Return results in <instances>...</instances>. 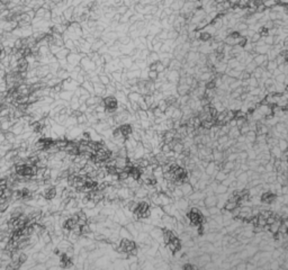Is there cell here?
I'll return each instance as SVG.
<instances>
[{
  "label": "cell",
  "mask_w": 288,
  "mask_h": 270,
  "mask_svg": "<svg viewBox=\"0 0 288 270\" xmlns=\"http://www.w3.org/2000/svg\"><path fill=\"white\" fill-rule=\"evenodd\" d=\"M238 206V203L236 201H226V204H225V206H224V208L225 209H227V211H231L232 212L234 208Z\"/></svg>",
  "instance_id": "obj_28"
},
{
  "label": "cell",
  "mask_w": 288,
  "mask_h": 270,
  "mask_svg": "<svg viewBox=\"0 0 288 270\" xmlns=\"http://www.w3.org/2000/svg\"><path fill=\"white\" fill-rule=\"evenodd\" d=\"M240 170H241V171H248V170H249L248 162H241V163H240Z\"/></svg>",
  "instance_id": "obj_43"
},
{
  "label": "cell",
  "mask_w": 288,
  "mask_h": 270,
  "mask_svg": "<svg viewBox=\"0 0 288 270\" xmlns=\"http://www.w3.org/2000/svg\"><path fill=\"white\" fill-rule=\"evenodd\" d=\"M248 28H249V25H248L246 22H241V23H239L238 25H236V30H238V32L248 30Z\"/></svg>",
  "instance_id": "obj_32"
},
{
  "label": "cell",
  "mask_w": 288,
  "mask_h": 270,
  "mask_svg": "<svg viewBox=\"0 0 288 270\" xmlns=\"http://www.w3.org/2000/svg\"><path fill=\"white\" fill-rule=\"evenodd\" d=\"M162 208H163V211L166 214L170 215V216H174V214H176V212H177V208H176V206H174V203H170V204L168 205H164V206H162Z\"/></svg>",
  "instance_id": "obj_10"
},
{
  "label": "cell",
  "mask_w": 288,
  "mask_h": 270,
  "mask_svg": "<svg viewBox=\"0 0 288 270\" xmlns=\"http://www.w3.org/2000/svg\"><path fill=\"white\" fill-rule=\"evenodd\" d=\"M158 76H159V73L155 70H149V80L155 81L158 79Z\"/></svg>",
  "instance_id": "obj_34"
},
{
  "label": "cell",
  "mask_w": 288,
  "mask_h": 270,
  "mask_svg": "<svg viewBox=\"0 0 288 270\" xmlns=\"http://www.w3.org/2000/svg\"><path fill=\"white\" fill-rule=\"evenodd\" d=\"M99 81H100L102 85H105V86H107V85H109V83H110V80H109V78H108L107 76H104V74H102V76L99 77Z\"/></svg>",
  "instance_id": "obj_39"
},
{
  "label": "cell",
  "mask_w": 288,
  "mask_h": 270,
  "mask_svg": "<svg viewBox=\"0 0 288 270\" xmlns=\"http://www.w3.org/2000/svg\"><path fill=\"white\" fill-rule=\"evenodd\" d=\"M246 153H248V160H254V159H257V152L252 148L246 150Z\"/></svg>",
  "instance_id": "obj_31"
},
{
  "label": "cell",
  "mask_w": 288,
  "mask_h": 270,
  "mask_svg": "<svg viewBox=\"0 0 288 270\" xmlns=\"http://www.w3.org/2000/svg\"><path fill=\"white\" fill-rule=\"evenodd\" d=\"M257 109H258L259 112L261 113L265 117L274 114V113H272V106L268 105V104H262L261 102V104H259V105L257 106Z\"/></svg>",
  "instance_id": "obj_4"
},
{
  "label": "cell",
  "mask_w": 288,
  "mask_h": 270,
  "mask_svg": "<svg viewBox=\"0 0 288 270\" xmlns=\"http://www.w3.org/2000/svg\"><path fill=\"white\" fill-rule=\"evenodd\" d=\"M213 160L215 162H224V153L218 149H213Z\"/></svg>",
  "instance_id": "obj_11"
},
{
  "label": "cell",
  "mask_w": 288,
  "mask_h": 270,
  "mask_svg": "<svg viewBox=\"0 0 288 270\" xmlns=\"http://www.w3.org/2000/svg\"><path fill=\"white\" fill-rule=\"evenodd\" d=\"M286 129H287V131H288V125H286Z\"/></svg>",
  "instance_id": "obj_52"
},
{
  "label": "cell",
  "mask_w": 288,
  "mask_h": 270,
  "mask_svg": "<svg viewBox=\"0 0 288 270\" xmlns=\"http://www.w3.org/2000/svg\"><path fill=\"white\" fill-rule=\"evenodd\" d=\"M236 180L239 181V182L248 184V181H249V176H248V172H246V171H242L239 176H238V177H236Z\"/></svg>",
  "instance_id": "obj_22"
},
{
  "label": "cell",
  "mask_w": 288,
  "mask_h": 270,
  "mask_svg": "<svg viewBox=\"0 0 288 270\" xmlns=\"http://www.w3.org/2000/svg\"><path fill=\"white\" fill-rule=\"evenodd\" d=\"M227 135H229L230 138H238L239 137V135H241V133H240V129L239 127H231L229 131V133H227Z\"/></svg>",
  "instance_id": "obj_18"
},
{
  "label": "cell",
  "mask_w": 288,
  "mask_h": 270,
  "mask_svg": "<svg viewBox=\"0 0 288 270\" xmlns=\"http://www.w3.org/2000/svg\"><path fill=\"white\" fill-rule=\"evenodd\" d=\"M227 124H229L230 127H235L236 126V118H232L229 123H227Z\"/></svg>",
  "instance_id": "obj_50"
},
{
  "label": "cell",
  "mask_w": 288,
  "mask_h": 270,
  "mask_svg": "<svg viewBox=\"0 0 288 270\" xmlns=\"http://www.w3.org/2000/svg\"><path fill=\"white\" fill-rule=\"evenodd\" d=\"M190 90H191V88H190V86L187 85V83H178L177 85V92L179 96L189 95Z\"/></svg>",
  "instance_id": "obj_7"
},
{
  "label": "cell",
  "mask_w": 288,
  "mask_h": 270,
  "mask_svg": "<svg viewBox=\"0 0 288 270\" xmlns=\"http://www.w3.org/2000/svg\"><path fill=\"white\" fill-rule=\"evenodd\" d=\"M150 236L153 239V240L158 241L159 244H164L163 243V239H162V234H163V228L160 226H154L152 230L149 232Z\"/></svg>",
  "instance_id": "obj_1"
},
{
  "label": "cell",
  "mask_w": 288,
  "mask_h": 270,
  "mask_svg": "<svg viewBox=\"0 0 288 270\" xmlns=\"http://www.w3.org/2000/svg\"><path fill=\"white\" fill-rule=\"evenodd\" d=\"M141 97H142V95L140 92H135V91H131L127 95L128 101L130 102H138V99L141 98Z\"/></svg>",
  "instance_id": "obj_15"
},
{
  "label": "cell",
  "mask_w": 288,
  "mask_h": 270,
  "mask_svg": "<svg viewBox=\"0 0 288 270\" xmlns=\"http://www.w3.org/2000/svg\"><path fill=\"white\" fill-rule=\"evenodd\" d=\"M204 203H205V206L206 207H212V206H216L217 204V195H208V196H205L204 198Z\"/></svg>",
  "instance_id": "obj_5"
},
{
  "label": "cell",
  "mask_w": 288,
  "mask_h": 270,
  "mask_svg": "<svg viewBox=\"0 0 288 270\" xmlns=\"http://www.w3.org/2000/svg\"><path fill=\"white\" fill-rule=\"evenodd\" d=\"M118 234H119L121 239H127V240H133V239H134V237H133V235L130 233V231H128L126 227H121V228H119V232H118Z\"/></svg>",
  "instance_id": "obj_13"
},
{
  "label": "cell",
  "mask_w": 288,
  "mask_h": 270,
  "mask_svg": "<svg viewBox=\"0 0 288 270\" xmlns=\"http://www.w3.org/2000/svg\"><path fill=\"white\" fill-rule=\"evenodd\" d=\"M174 3V0H163V8H170Z\"/></svg>",
  "instance_id": "obj_46"
},
{
  "label": "cell",
  "mask_w": 288,
  "mask_h": 270,
  "mask_svg": "<svg viewBox=\"0 0 288 270\" xmlns=\"http://www.w3.org/2000/svg\"><path fill=\"white\" fill-rule=\"evenodd\" d=\"M158 2H161V1H163V0H157Z\"/></svg>",
  "instance_id": "obj_51"
},
{
  "label": "cell",
  "mask_w": 288,
  "mask_h": 270,
  "mask_svg": "<svg viewBox=\"0 0 288 270\" xmlns=\"http://www.w3.org/2000/svg\"><path fill=\"white\" fill-rule=\"evenodd\" d=\"M140 125H141L142 129H147L152 126V123L149 119H140Z\"/></svg>",
  "instance_id": "obj_27"
},
{
  "label": "cell",
  "mask_w": 288,
  "mask_h": 270,
  "mask_svg": "<svg viewBox=\"0 0 288 270\" xmlns=\"http://www.w3.org/2000/svg\"><path fill=\"white\" fill-rule=\"evenodd\" d=\"M168 106H169V104L167 102L166 99H161L160 101H158V107H159L163 113L166 112V109L168 108Z\"/></svg>",
  "instance_id": "obj_29"
},
{
  "label": "cell",
  "mask_w": 288,
  "mask_h": 270,
  "mask_svg": "<svg viewBox=\"0 0 288 270\" xmlns=\"http://www.w3.org/2000/svg\"><path fill=\"white\" fill-rule=\"evenodd\" d=\"M257 66H257V64H255V63L252 61V62H250L249 64H246V72H249V73H252L255 70V68H257Z\"/></svg>",
  "instance_id": "obj_30"
},
{
  "label": "cell",
  "mask_w": 288,
  "mask_h": 270,
  "mask_svg": "<svg viewBox=\"0 0 288 270\" xmlns=\"http://www.w3.org/2000/svg\"><path fill=\"white\" fill-rule=\"evenodd\" d=\"M227 191H229V187H226V186H224L223 184L219 182V184L217 185L216 189L214 190V193H215L216 195H219V194H225Z\"/></svg>",
  "instance_id": "obj_21"
},
{
  "label": "cell",
  "mask_w": 288,
  "mask_h": 270,
  "mask_svg": "<svg viewBox=\"0 0 288 270\" xmlns=\"http://www.w3.org/2000/svg\"><path fill=\"white\" fill-rule=\"evenodd\" d=\"M180 188H181V190H182L183 197H188V196H189V195L194 191V187L189 184V182H188V181L182 182L181 186H180Z\"/></svg>",
  "instance_id": "obj_8"
},
{
  "label": "cell",
  "mask_w": 288,
  "mask_h": 270,
  "mask_svg": "<svg viewBox=\"0 0 288 270\" xmlns=\"http://www.w3.org/2000/svg\"><path fill=\"white\" fill-rule=\"evenodd\" d=\"M126 228H127L128 231H130V233L133 235V237H136L138 236V231L135 228V226H134V223H127L126 224Z\"/></svg>",
  "instance_id": "obj_24"
},
{
  "label": "cell",
  "mask_w": 288,
  "mask_h": 270,
  "mask_svg": "<svg viewBox=\"0 0 288 270\" xmlns=\"http://www.w3.org/2000/svg\"><path fill=\"white\" fill-rule=\"evenodd\" d=\"M274 6H276V0H266L265 1V7L271 8Z\"/></svg>",
  "instance_id": "obj_45"
},
{
  "label": "cell",
  "mask_w": 288,
  "mask_h": 270,
  "mask_svg": "<svg viewBox=\"0 0 288 270\" xmlns=\"http://www.w3.org/2000/svg\"><path fill=\"white\" fill-rule=\"evenodd\" d=\"M285 78H286V74H285V73H280V74H278V76L276 77L275 80L277 81V82L284 83V82H285Z\"/></svg>",
  "instance_id": "obj_42"
},
{
  "label": "cell",
  "mask_w": 288,
  "mask_h": 270,
  "mask_svg": "<svg viewBox=\"0 0 288 270\" xmlns=\"http://www.w3.org/2000/svg\"><path fill=\"white\" fill-rule=\"evenodd\" d=\"M277 145H278V148L280 149L282 152L288 149V143H287V141H286L285 138H279V140H278V144H277Z\"/></svg>",
  "instance_id": "obj_26"
},
{
  "label": "cell",
  "mask_w": 288,
  "mask_h": 270,
  "mask_svg": "<svg viewBox=\"0 0 288 270\" xmlns=\"http://www.w3.org/2000/svg\"><path fill=\"white\" fill-rule=\"evenodd\" d=\"M255 171L258 172V173H260V175H261V173H265V172H266L265 165H261V163H260V165H258V167L255 168Z\"/></svg>",
  "instance_id": "obj_44"
},
{
  "label": "cell",
  "mask_w": 288,
  "mask_h": 270,
  "mask_svg": "<svg viewBox=\"0 0 288 270\" xmlns=\"http://www.w3.org/2000/svg\"><path fill=\"white\" fill-rule=\"evenodd\" d=\"M249 131H250L249 124H248V121H246V122L244 123V124H243L241 127H240V133H241V134H243V135H246V133L249 132Z\"/></svg>",
  "instance_id": "obj_36"
},
{
  "label": "cell",
  "mask_w": 288,
  "mask_h": 270,
  "mask_svg": "<svg viewBox=\"0 0 288 270\" xmlns=\"http://www.w3.org/2000/svg\"><path fill=\"white\" fill-rule=\"evenodd\" d=\"M199 212L200 214L203 215L204 217H210V211H208V208L206 207V206H202V207H199Z\"/></svg>",
  "instance_id": "obj_35"
},
{
  "label": "cell",
  "mask_w": 288,
  "mask_h": 270,
  "mask_svg": "<svg viewBox=\"0 0 288 270\" xmlns=\"http://www.w3.org/2000/svg\"><path fill=\"white\" fill-rule=\"evenodd\" d=\"M282 195H288V185H282Z\"/></svg>",
  "instance_id": "obj_49"
},
{
  "label": "cell",
  "mask_w": 288,
  "mask_h": 270,
  "mask_svg": "<svg viewBox=\"0 0 288 270\" xmlns=\"http://www.w3.org/2000/svg\"><path fill=\"white\" fill-rule=\"evenodd\" d=\"M181 117H182V110H181L180 107H176L174 110V113H172L171 118L174 119V121H180Z\"/></svg>",
  "instance_id": "obj_19"
},
{
  "label": "cell",
  "mask_w": 288,
  "mask_h": 270,
  "mask_svg": "<svg viewBox=\"0 0 288 270\" xmlns=\"http://www.w3.org/2000/svg\"><path fill=\"white\" fill-rule=\"evenodd\" d=\"M208 208V211H210V216H213V215H217L221 213V209H219L217 206H212V207H207Z\"/></svg>",
  "instance_id": "obj_37"
},
{
  "label": "cell",
  "mask_w": 288,
  "mask_h": 270,
  "mask_svg": "<svg viewBox=\"0 0 288 270\" xmlns=\"http://www.w3.org/2000/svg\"><path fill=\"white\" fill-rule=\"evenodd\" d=\"M122 64H123L125 68L130 69V68H131V66L133 64V59H132L131 56H125V58H123V59H122Z\"/></svg>",
  "instance_id": "obj_25"
},
{
  "label": "cell",
  "mask_w": 288,
  "mask_h": 270,
  "mask_svg": "<svg viewBox=\"0 0 288 270\" xmlns=\"http://www.w3.org/2000/svg\"><path fill=\"white\" fill-rule=\"evenodd\" d=\"M270 154H271L272 158L275 159H280L282 158V151L280 150V149L278 148V145H275V146H271L270 148Z\"/></svg>",
  "instance_id": "obj_14"
},
{
  "label": "cell",
  "mask_w": 288,
  "mask_h": 270,
  "mask_svg": "<svg viewBox=\"0 0 288 270\" xmlns=\"http://www.w3.org/2000/svg\"><path fill=\"white\" fill-rule=\"evenodd\" d=\"M265 168H266V172H272V171H275V170H276L274 163H272V162H270V161L266 163Z\"/></svg>",
  "instance_id": "obj_38"
},
{
  "label": "cell",
  "mask_w": 288,
  "mask_h": 270,
  "mask_svg": "<svg viewBox=\"0 0 288 270\" xmlns=\"http://www.w3.org/2000/svg\"><path fill=\"white\" fill-rule=\"evenodd\" d=\"M225 178H227V173H225V172L223 171L222 169H221V170H218V171H217L215 175H214V180H216L217 182H222V181L224 180Z\"/></svg>",
  "instance_id": "obj_16"
},
{
  "label": "cell",
  "mask_w": 288,
  "mask_h": 270,
  "mask_svg": "<svg viewBox=\"0 0 288 270\" xmlns=\"http://www.w3.org/2000/svg\"><path fill=\"white\" fill-rule=\"evenodd\" d=\"M146 114H147V119L150 121L152 124L154 123V119H155V116H154V114H153V112H152V109H147L146 110Z\"/></svg>",
  "instance_id": "obj_40"
},
{
  "label": "cell",
  "mask_w": 288,
  "mask_h": 270,
  "mask_svg": "<svg viewBox=\"0 0 288 270\" xmlns=\"http://www.w3.org/2000/svg\"><path fill=\"white\" fill-rule=\"evenodd\" d=\"M144 153H145V149H144L143 143H142V142H138V145H136L134 149V158L136 159V160L143 158Z\"/></svg>",
  "instance_id": "obj_6"
},
{
  "label": "cell",
  "mask_w": 288,
  "mask_h": 270,
  "mask_svg": "<svg viewBox=\"0 0 288 270\" xmlns=\"http://www.w3.org/2000/svg\"><path fill=\"white\" fill-rule=\"evenodd\" d=\"M232 182H233V181L231 180V179H230V178H225V179H224V180L222 181V182H221V184H223V185H224V186H226V187H230V186H231V184H232Z\"/></svg>",
  "instance_id": "obj_48"
},
{
  "label": "cell",
  "mask_w": 288,
  "mask_h": 270,
  "mask_svg": "<svg viewBox=\"0 0 288 270\" xmlns=\"http://www.w3.org/2000/svg\"><path fill=\"white\" fill-rule=\"evenodd\" d=\"M152 175H153V177H154L155 179L161 178V177H163V170H162V165H158L157 167H154V168H153V172H152Z\"/></svg>",
  "instance_id": "obj_17"
},
{
  "label": "cell",
  "mask_w": 288,
  "mask_h": 270,
  "mask_svg": "<svg viewBox=\"0 0 288 270\" xmlns=\"http://www.w3.org/2000/svg\"><path fill=\"white\" fill-rule=\"evenodd\" d=\"M280 225H282V220H280V218H277V220H276L271 225H269V231L274 234V236H275V234L278 233Z\"/></svg>",
  "instance_id": "obj_12"
},
{
  "label": "cell",
  "mask_w": 288,
  "mask_h": 270,
  "mask_svg": "<svg viewBox=\"0 0 288 270\" xmlns=\"http://www.w3.org/2000/svg\"><path fill=\"white\" fill-rule=\"evenodd\" d=\"M229 135L225 134V135H222V136H219V137H217V142H218V144H224V143H226L227 142V140H229Z\"/></svg>",
  "instance_id": "obj_41"
},
{
  "label": "cell",
  "mask_w": 288,
  "mask_h": 270,
  "mask_svg": "<svg viewBox=\"0 0 288 270\" xmlns=\"http://www.w3.org/2000/svg\"><path fill=\"white\" fill-rule=\"evenodd\" d=\"M166 76H167L168 81L177 83L178 85V81H179V79H180V72L178 70H169L168 73H166Z\"/></svg>",
  "instance_id": "obj_3"
},
{
  "label": "cell",
  "mask_w": 288,
  "mask_h": 270,
  "mask_svg": "<svg viewBox=\"0 0 288 270\" xmlns=\"http://www.w3.org/2000/svg\"><path fill=\"white\" fill-rule=\"evenodd\" d=\"M246 141L250 142V143H255V140H257V132L255 131H249V132L246 134Z\"/></svg>",
  "instance_id": "obj_20"
},
{
  "label": "cell",
  "mask_w": 288,
  "mask_h": 270,
  "mask_svg": "<svg viewBox=\"0 0 288 270\" xmlns=\"http://www.w3.org/2000/svg\"><path fill=\"white\" fill-rule=\"evenodd\" d=\"M262 38H263V41H265V43L267 44V45H269V46L274 45V35H267V36L262 37Z\"/></svg>",
  "instance_id": "obj_33"
},
{
  "label": "cell",
  "mask_w": 288,
  "mask_h": 270,
  "mask_svg": "<svg viewBox=\"0 0 288 270\" xmlns=\"http://www.w3.org/2000/svg\"><path fill=\"white\" fill-rule=\"evenodd\" d=\"M246 141V135H243V134L239 135V137L236 138V142H238V143H244Z\"/></svg>",
  "instance_id": "obj_47"
},
{
  "label": "cell",
  "mask_w": 288,
  "mask_h": 270,
  "mask_svg": "<svg viewBox=\"0 0 288 270\" xmlns=\"http://www.w3.org/2000/svg\"><path fill=\"white\" fill-rule=\"evenodd\" d=\"M278 68V64H277V62H276L275 60H271V61H269L268 60V63H267V66H266L265 69L267 70V71H269V72H272L275 69H277Z\"/></svg>",
  "instance_id": "obj_23"
},
{
  "label": "cell",
  "mask_w": 288,
  "mask_h": 270,
  "mask_svg": "<svg viewBox=\"0 0 288 270\" xmlns=\"http://www.w3.org/2000/svg\"><path fill=\"white\" fill-rule=\"evenodd\" d=\"M159 198H160L161 201V206H164V205H168L170 203H174V199L167 195L166 193H159Z\"/></svg>",
  "instance_id": "obj_9"
},
{
  "label": "cell",
  "mask_w": 288,
  "mask_h": 270,
  "mask_svg": "<svg viewBox=\"0 0 288 270\" xmlns=\"http://www.w3.org/2000/svg\"><path fill=\"white\" fill-rule=\"evenodd\" d=\"M174 206H176V208L177 209H179V211H188V208H189V201L188 199H185V198H180V199H178V201H174Z\"/></svg>",
  "instance_id": "obj_2"
}]
</instances>
